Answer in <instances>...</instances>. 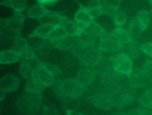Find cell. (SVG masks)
<instances>
[{
  "mask_svg": "<svg viewBox=\"0 0 152 115\" xmlns=\"http://www.w3.org/2000/svg\"><path fill=\"white\" fill-rule=\"evenodd\" d=\"M42 105L41 93H34L26 91L18 97L16 102L17 109L26 115L37 114L41 109Z\"/></svg>",
  "mask_w": 152,
  "mask_h": 115,
  "instance_id": "cell-1",
  "label": "cell"
},
{
  "mask_svg": "<svg viewBox=\"0 0 152 115\" xmlns=\"http://www.w3.org/2000/svg\"><path fill=\"white\" fill-rule=\"evenodd\" d=\"M56 91L61 98L75 100L82 96L87 87L81 84L76 78L57 82Z\"/></svg>",
  "mask_w": 152,
  "mask_h": 115,
  "instance_id": "cell-2",
  "label": "cell"
},
{
  "mask_svg": "<svg viewBox=\"0 0 152 115\" xmlns=\"http://www.w3.org/2000/svg\"><path fill=\"white\" fill-rule=\"evenodd\" d=\"M134 88L129 85L111 92H107L111 95L114 106L117 108H123L131 104L135 97Z\"/></svg>",
  "mask_w": 152,
  "mask_h": 115,
  "instance_id": "cell-3",
  "label": "cell"
},
{
  "mask_svg": "<svg viewBox=\"0 0 152 115\" xmlns=\"http://www.w3.org/2000/svg\"><path fill=\"white\" fill-rule=\"evenodd\" d=\"M124 45L112 33H107L101 38L99 50L106 53L118 52L122 51Z\"/></svg>",
  "mask_w": 152,
  "mask_h": 115,
  "instance_id": "cell-4",
  "label": "cell"
},
{
  "mask_svg": "<svg viewBox=\"0 0 152 115\" xmlns=\"http://www.w3.org/2000/svg\"><path fill=\"white\" fill-rule=\"evenodd\" d=\"M103 58L102 52L98 48L88 46L79 59L82 65L93 67L98 65Z\"/></svg>",
  "mask_w": 152,
  "mask_h": 115,
  "instance_id": "cell-5",
  "label": "cell"
},
{
  "mask_svg": "<svg viewBox=\"0 0 152 115\" xmlns=\"http://www.w3.org/2000/svg\"><path fill=\"white\" fill-rule=\"evenodd\" d=\"M113 62L114 67L119 73L129 76L132 71L131 59L124 53H120L111 57Z\"/></svg>",
  "mask_w": 152,
  "mask_h": 115,
  "instance_id": "cell-6",
  "label": "cell"
},
{
  "mask_svg": "<svg viewBox=\"0 0 152 115\" xmlns=\"http://www.w3.org/2000/svg\"><path fill=\"white\" fill-rule=\"evenodd\" d=\"M89 100L95 107L103 109H110L114 106L111 95L106 91L95 94Z\"/></svg>",
  "mask_w": 152,
  "mask_h": 115,
  "instance_id": "cell-7",
  "label": "cell"
},
{
  "mask_svg": "<svg viewBox=\"0 0 152 115\" xmlns=\"http://www.w3.org/2000/svg\"><path fill=\"white\" fill-rule=\"evenodd\" d=\"M32 78H35L46 86L54 83V77L51 71L42 63L34 70Z\"/></svg>",
  "mask_w": 152,
  "mask_h": 115,
  "instance_id": "cell-8",
  "label": "cell"
},
{
  "mask_svg": "<svg viewBox=\"0 0 152 115\" xmlns=\"http://www.w3.org/2000/svg\"><path fill=\"white\" fill-rule=\"evenodd\" d=\"M41 63L38 58L21 61L19 68L20 75L26 79L32 78L34 70Z\"/></svg>",
  "mask_w": 152,
  "mask_h": 115,
  "instance_id": "cell-9",
  "label": "cell"
},
{
  "mask_svg": "<svg viewBox=\"0 0 152 115\" xmlns=\"http://www.w3.org/2000/svg\"><path fill=\"white\" fill-rule=\"evenodd\" d=\"M96 74V70L95 69L86 67L80 70L75 78L81 84L87 87L94 82Z\"/></svg>",
  "mask_w": 152,
  "mask_h": 115,
  "instance_id": "cell-10",
  "label": "cell"
},
{
  "mask_svg": "<svg viewBox=\"0 0 152 115\" xmlns=\"http://www.w3.org/2000/svg\"><path fill=\"white\" fill-rule=\"evenodd\" d=\"M19 78L14 74H8L2 77L0 80V90L6 92L16 91L19 87Z\"/></svg>",
  "mask_w": 152,
  "mask_h": 115,
  "instance_id": "cell-11",
  "label": "cell"
},
{
  "mask_svg": "<svg viewBox=\"0 0 152 115\" xmlns=\"http://www.w3.org/2000/svg\"><path fill=\"white\" fill-rule=\"evenodd\" d=\"M48 15H59L64 16L63 12H59L51 11L45 8L43 5L36 4L29 9L27 16L32 18H40L42 16Z\"/></svg>",
  "mask_w": 152,
  "mask_h": 115,
  "instance_id": "cell-12",
  "label": "cell"
},
{
  "mask_svg": "<svg viewBox=\"0 0 152 115\" xmlns=\"http://www.w3.org/2000/svg\"><path fill=\"white\" fill-rule=\"evenodd\" d=\"M121 1L122 0H102V15L107 14L114 19L115 14L118 12Z\"/></svg>",
  "mask_w": 152,
  "mask_h": 115,
  "instance_id": "cell-13",
  "label": "cell"
},
{
  "mask_svg": "<svg viewBox=\"0 0 152 115\" xmlns=\"http://www.w3.org/2000/svg\"><path fill=\"white\" fill-rule=\"evenodd\" d=\"M83 31L94 39H101L107 33L94 20L91 21Z\"/></svg>",
  "mask_w": 152,
  "mask_h": 115,
  "instance_id": "cell-14",
  "label": "cell"
},
{
  "mask_svg": "<svg viewBox=\"0 0 152 115\" xmlns=\"http://www.w3.org/2000/svg\"><path fill=\"white\" fill-rule=\"evenodd\" d=\"M124 53L131 59H134L140 55L141 51V45L137 41H132L124 45Z\"/></svg>",
  "mask_w": 152,
  "mask_h": 115,
  "instance_id": "cell-15",
  "label": "cell"
},
{
  "mask_svg": "<svg viewBox=\"0 0 152 115\" xmlns=\"http://www.w3.org/2000/svg\"><path fill=\"white\" fill-rule=\"evenodd\" d=\"M39 21L42 25H53L59 26L66 22L67 18L65 16L59 15H48L39 18Z\"/></svg>",
  "mask_w": 152,
  "mask_h": 115,
  "instance_id": "cell-16",
  "label": "cell"
},
{
  "mask_svg": "<svg viewBox=\"0 0 152 115\" xmlns=\"http://www.w3.org/2000/svg\"><path fill=\"white\" fill-rule=\"evenodd\" d=\"M127 31L132 41H136L140 37L143 31L137 18H134L130 21L128 24Z\"/></svg>",
  "mask_w": 152,
  "mask_h": 115,
  "instance_id": "cell-17",
  "label": "cell"
},
{
  "mask_svg": "<svg viewBox=\"0 0 152 115\" xmlns=\"http://www.w3.org/2000/svg\"><path fill=\"white\" fill-rule=\"evenodd\" d=\"M21 61L18 53L15 51L9 50L0 52V63L1 64H11Z\"/></svg>",
  "mask_w": 152,
  "mask_h": 115,
  "instance_id": "cell-18",
  "label": "cell"
},
{
  "mask_svg": "<svg viewBox=\"0 0 152 115\" xmlns=\"http://www.w3.org/2000/svg\"><path fill=\"white\" fill-rule=\"evenodd\" d=\"M46 86L35 78L28 79L25 86V91L34 93H41Z\"/></svg>",
  "mask_w": 152,
  "mask_h": 115,
  "instance_id": "cell-19",
  "label": "cell"
},
{
  "mask_svg": "<svg viewBox=\"0 0 152 115\" xmlns=\"http://www.w3.org/2000/svg\"><path fill=\"white\" fill-rule=\"evenodd\" d=\"M88 46H89L81 39L79 36L75 35L71 49V51L79 59Z\"/></svg>",
  "mask_w": 152,
  "mask_h": 115,
  "instance_id": "cell-20",
  "label": "cell"
},
{
  "mask_svg": "<svg viewBox=\"0 0 152 115\" xmlns=\"http://www.w3.org/2000/svg\"><path fill=\"white\" fill-rule=\"evenodd\" d=\"M111 33L122 44H126L132 41L128 31L121 27H117Z\"/></svg>",
  "mask_w": 152,
  "mask_h": 115,
  "instance_id": "cell-21",
  "label": "cell"
},
{
  "mask_svg": "<svg viewBox=\"0 0 152 115\" xmlns=\"http://www.w3.org/2000/svg\"><path fill=\"white\" fill-rule=\"evenodd\" d=\"M0 4L21 12L24 10L27 6L26 0H5L1 1Z\"/></svg>",
  "mask_w": 152,
  "mask_h": 115,
  "instance_id": "cell-22",
  "label": "cell"
},
{
  "mask_svg": "<svg viewBox=\"0 0 152 115\" xmlns=\"http://www.w3.org/2000/svg\"><path fill=\"white\" fill-rule=\"evenodd\" d=\"M46 39L41 38L35 35H30L28 37L27 42L28 45L34 52H38L44 47Z\"/></svg>",
  "mask_w": 152,
  "mask_h": 115,
  "instance_id": "cell-23",
  "label": "cell"
},
{
  "mask_svg": "<svg viewBox=\"0 0 152 115\" xmlns=\"http://www.w3.org/2000/svg\"><path fill=\"white\" fill-rule=\"evenodd\" d=\"M57 26L51 25H41L36 28L32 34L35 35L41 38L46 39L48 38L52 30Z\"/></svg>",
  "mask_w": 152,
  "mask_h": 115,
  "instance_id": "cell-24",
  "label": "cell"
},
{
  "mask_svg": "<svg viewBox=\"0 0 152 115\" xmlns=\"http://www.w3.org/2000/svg\"><path fill=\"white\" fill-rule=\"evenodd\" d=\"M0 26H6L21 32L23 23L18 20L14 16H13L1 20Z\"/></svg>",
  "mask_w": 152,
  "mask_h": 115,
  "instance_id": "cell-25",
  "label": "cell"
},
{
  "mask_svg": "<svg viewBox=\"0 0 152 115\" xmlns=\"http://www.w3.org/2000/svg\"><path fill=\"white\" fill-rule=\"evenodd\" d=\"M75 20L77 22H80L88 26L92 19L86 10V7H84L80 4V7L75 15Z\"/></svg>",
  "mask_w": 152,
  "mask_h": 115,
  "instance_id": "cell-26",
  "label": "cell"
},
{
  "mask_svg": "<svg viewBox=\"0 0 152 115\" xmlns=\"http://www.w3.org/2000/svg\"><path fill=\"white\" fill-rule=\"evenodd\" d=\"M75 37V35H67L59 41L56 46V48L64 51L71 50Z\"/></svg>",
  "mask_w": 152,
  "mask_h": 115,
  "instance_id": "cell-27",
  "label": "cell"
},
{
  "mask_svg": "<svg viewBox=\"0 0 152 115\" xmlns=\"http://www.w3.org/2000/svg\"><path fill=\"white\" fill-rule=\"evenodd\" d=\"M140 105L146 108H152V88L148 89L142 94L138 100Z\"/></svg>",
  "mask_w": 152,
  "mask_h": 115,
  "instance_id": "cell-28",
  "label": "cell"
},
{
  "mask_svg": "<svg viewBox=\"0 0 152 115\" xmlns=\"http://www.w3.org/2000/svg\"><path fill=\"white\" fill-rule=\"evenodd\" d=\"M21 32L6 26H0V34L4 38L16 39L21 36Z\"/></svg>",
  "mask_w": 152,
  "mask_h": 115,
  "instance_id": "cell-29",
  "label": "cell"
},
{
  "mask_svg": "<svg viewBox=\"0 0 152 115\" xmlns=\"http://www.w3.org/2000/svg\"><path fill=\"white\" fill-rule=\"evenodd\" d=\"M149 18L150 14L148 11L144 10H141L138 13L137 18L141 25L143 32L145 31L148 26Z\"/></svg>",
  "mask_w": 152,
  "mask_h": 115,
  "instance_id": "cell-30",
  "label": "cell"
},
{
  "mask_svg": "<svg viewBox=\"0 0 152 115\" xmlns=\"http://www.w3.org/2000/svg\"><path fill=\"white\" fill-rule=\"evenodd\" d=\"M67 35L65 29L62 25L57 26L55 27L50 34L48 38L54 40L60 41L62 38H64Z\"/></svg>",
  "mask_w": 152,
  "mask_h": 115,
  "instance_id": "cell-31",
  "label": "cell"
},
{
  "mask_svg": "<svg viewBox=\"0 0 152 115\" xmlns=\"http://www.w3.org/2000/svg\"><path fill=\"white\" fill-rule=\"evenodd\" d=\"M17 52L18 53L22 61L38 58L36 53H35V52L29 45L22 51Z\"/></svg>",
  "mask_w": 152,
  "mask_h": 115,
  "instance_id": "cell-32",
  "label": "cell"
},
{
  "mask_svg": "<svg viewBox=\"0 0 152 115\" xmlns=\"http://www.w3.org/2000/svg\"><path fill=\"white\" fill-rule=\"evenodd\" d=\"M28 45L27 40L20 36L15 39L10 50L17 52L23 50Z\"/></svg>",
  "mask_w": 152,
  "mask_h": 115,
  "instance_id": "cell-33",
  "label": "cell"
},
{
  "mask_svg": "<svg viewBox=\"0 0 152 115\" xmlns=\"http://www.w3.org/2000/svg\"><path fill=\"white\" fill-rule=\"evenodd\" d=\"M62 25L65 29L66 34L76 35L77 29V22L76 21H68Z\"/></svg>",
  "mask_w": 152,
  "mask_h": 115,
  "instance_id": "cell-34",
  "label": "cell"
},
{
  "mask_svg": "<svg viewBox=\"0 0 152 115\" xmlns=\"http://www.w3.org/2000/svg\"><path fill=\"white\" fill-rule=\"evenodd\" d=\"M127 19V15L124 12H117L114 19L115 24L117 27L122 26L125 24Z\"/></svg>",
  "mask_w": 152,
  "mask_h": 115,
  "instance_id": "cell-35",
  "label": "cell"
},
{
  "mask_svg": "<svg viewBox=\"0 0 152 115\" xmlns=\"http://www.w3.org/2000/svg\"><path fill=\"white\" fill-rule=\"evenodd\" d=\"M142 70L148 75L152 76V60H147L142 67Z\"/></svg>",
  "mask_w": 152,
  "mask_h": 115,
  "instance_id": "cell-36",
  "label": "cell"
},
{
  "mask_svg": "<svg viewBox=\"0 0 152 115\" xmlns=\"http://www.w3.org/2000/svg\"><path fill=\"white\" fill-rule=\"evenodd\" d=\"M141 50L143 52L152 58V42H148L141 45Z\"/></svg>",
  "mask_w": 152,
  "mask_h": 115,
  "instance_id": "cell-37",
  "label": "cell"
},
{
  "mask_svg": "<svg viewBox=\"0 0 152 115\" xmlns=\"http://www.w3.org/2000/svg\"><path fill=\"white\" fill-rule=\"evenodd\" d=\"M86 9L92 20L96 19L102 15L101 8L99 9H88L86 7Z\"/></svg>",
  "mask_w": 152,
  "mask_h": 115,
  "instance_id": "cell-38",
  "label": "cell"
},
{
  "mask_svg": "<svg viewBox=\"0 0 152 115\" xmlns=\"http://www.w3.org/2000/svg\"><path fill=\"white\" fill-rule=\"evenodd\" d=\"M102 6L101 0H91L88 4L86 8L88 9H99Z\"/></svg>",
  "mask_w": 152,
  "mask_h": 115,
  "instance_id": "cell-39",
  "label": "cell"
},
{
  "mask_svg": "<svg viewBox=\"0 0 152 115\" xmlns=\"http://www.w3.org/2000/svg\"><path fill=\"white\" fill-rule=\"evenodd\" d=\"M42 115H60L59 112L56 109L51 107L45 106L43 108Z\"/></svg>",
  "mask_w": 152,
  "mask_h": 115,
  "instance_id": "cell-40",
  "label": "cell"
},
{
  "mask_svg": "<svg viewBox=\"0 0 152 115\" xmlns=\"http://www.w3.org/2000/svg\"><path fill=\"white\" fill-rule=\"evenodd\" d=\"M14 17L20 22L24 23L25 20V17L22 12L20 11L15 10L14 11Z\"/></svg>",
  "mask_w": 152,
  "mask_h": 115,
  "instance_id": "cell-41",
  "label": "cell"
},
{
  "mask_svg": "<svg viewBox=\"0 0 152 115\" xmlns=\"http://www.w3.org/2000/svg\"><path fill=\"white\" fill-rule=\"evenodd\" d=\"M39 4L42 5L44 4H51L54 3L58 0H37Z\"/></svg>",
  "mask_w": 152,
  "mask_h": 115,
  "instance_id": "cell-42",
  "label": "cell"
},
{
  "mask_svg": "<svg viewBox=\"0 0 152 115\" xmlns=\"http://www.w3.org/2000/svg\"><path fill=\"white\" fill-rule=\"evenodd\" d=\"M66 113L67 115H84L80 112L72 110H66Z\"/></svg>",
  "mask_w": 152,
  "mask_h": 115,
  "instance_id": "cell-43",
  "label": "cell"
},
{
  "mask_svg": "<svg viewBox=\"0 0 152 115\" xmlns=\"http://www.w3.org/2000/svg\"><path fill=\"white\" fill-rule=\"evenodd\" d=\"M6 96V92L3 90H0V101L2 102Z\"/></svg>",
  "mask_w": 152,
  "mask_h": 115,
  "instance_id": "cell-44",
  "label": "cell"
},
{
  "mask_svg": "<svg viewBox=\"0 0 152 115\" xmlns=\"http://www.w3.org/2000/svg\"><path fill=\"white\" fill-rule=\"evenodd\" d=\"M112 115H129L128 112H117L113 113Z\"/></svg>",
  "mask_w": 152,
  "mask_h": 115,
  "instance_id": "cell-45",
  "label": "cell"
},
{
  "mask_svg": "<svg viewBox=\"0 0 152 115\" xmlns=\"http://www.w3.org/2000/svg\"><path fill=\"white\" fill-rule=\"evenodd\" d=\"M149 2H150V3L152 5V0H150V1H149Z\"/></svg>",
  "mask_w": 152,
  "mask_h": 115,
  "instance_id": "cell-46",
  "label": "cell"
},
{
  "mask_svg": "<svg viewBox=\"0 0 152 115\" xmlns=\"http://www.w3.org/2000/svg\"><path fill=\"white\" fill-rule=\"evenodd\" d=\"M151 12H152V10H151Z\"/></svg>",
  "mask_w": 152,
  "mask_h": 115,
  "instance_id": "cell-47",
  "label": "cell"
},
{
  "mask_svg": "<svg viewBox=\"0 0 152 115\" xmlns=\"http://www.w3.org/2000/svg\"></svg>",
  "mask_w": 152,
  "mask_h": 115,
  "instance_id": "cell-48",
  "label": "cell"
}]
</instances>
